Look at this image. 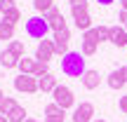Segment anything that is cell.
Here are the masks:
<instances>
[{"label":"cell","instance_id":"10","mask_svg":"<svg viewBox=\"0 0 127 122\" xmlns=\"http://www.w3.org/2000/svg\"><path fill=\"white\" fill-rule=\"evenodd\" d=\"M108 33H111V28H108V26H92L90 31L82 33V38H87V40H94L96 45H99V42L108 40Z\"/></svg>","mask_w":127,"mask_h":122},{"label":"cell","instance_id":"19","mask_svg":"<svg viewBox=\"0 0 127 122\" xmlns=\"http://www.w3.org/2000/svg\"><path fill=\"white\" fill-rule=\"evenodd\" d=\"M2 21H7V24H12V26H17V21H21V9L14 7V9H9V12H5V14H2Z\"/></svg>","mask_w":127,"mask_h":122},{"label":"cell","instance_id":"35","mask_svg":"<svg viewBox=\"0 0 127 122\" xmlns=\"http://www.w3.org/2000/svg\"><path fill=\"white\" fill-rule=\"evenodd\" d=\"M68 2H71V5H73V2H78V0H68Z\"/></svg>","mask_w":127,"mask_h":122},{"label":"cell","instance_id":"3","mask_svg":"<svg viewBox=\"0 0 127 122\" xmlns=\"http://www.w3.org/2000/svg\"><path fill=\"white\" fill-rule=\"evenodd\" d=\"M52 99H54V103L61 110H68V108L75 106V96H73L71 87H66V85H57V89L52 92Z\"/></svg>","mask_w":127,"mask_h":122},{"label":"cell","instance_id":"8","mask_svg":"<svg viewBox=\"0 0 127 122\" xmlns=\"http://www.w3.org/2000/svg\"><path fill=\"white\" fill-rule=\"evenodd\" d=\"M106 82H108L111 89H123L127 85V66H120V68H115V71H111V75L106 77Z\"/></svg>","mask_w":127,"mask_h":122},{"label":"cell","instance_id":"1","mask_svg":"<svg viewBox=\"0 0 127 122\" xmlns=\"http://www.w3.org/2000/svg\"><path fill=\"white\" fill-rule=\"evenodd\" d=\"M61 73H66L68 77H82L87 73L85 68V56L82 52H68L61 56Z\"/></svg>","mask_w":127,"mask_h":122},{"label":"cell","instance_id":"25","mask_svg":"<svg viewBox=\"0 0 127 122\" xmlns=\"http://www.w3.org/2000/svg\"><path fill=\"white\" fill-rule=\"evenodd\" d=\"M50 28H52V31H61V28H66V19H64V14H61V17L59 19H54V21H50Z\"/></svg>","mask_w":127,"mask_h":122},{"label":"cell","instance_id":"33","mask_svg":"<svg viewBox=\"0 0 127 122\" xmlns=\"http://www.w3.org/2000/svg\"><path fill=\"white\" fill-rule=\"evenodd\" d=\"M2 99H5V94H2V89H0V103H2Z\"/></svg>","mask_w":127,"mask_h":122},{"label":"cell","instance_id":"18","mask_svg":"<svg viewBox=\"0 0 127 122\" xmlns=\"http://www.w3.org/2000/svg\"><path fill=\"white\" fill-rule=\"evenodd\" d=\"M14 108H17V101H14L12 96H5L2 103H0V115H5V118H7V115L12 113Z\"/></svg>","mask_w":127,"mask_h":122},{"label":"cell","instance_id":"9","mask_svg":"<svg viewBox=\"0 0 127 122\" xmlns=\"http://www.w3.org/2000/svg\"><path fill=\"white\" fill-rule=\"evenodd\" d=\"M73 122H94V106L90 101H82L73 113Z\"/></svg>","mask_w":127,"mask_h":122},{"label":"cell","instance_id":"14","mask_svg":"<svg viewBox=\"0 0 127 122\" xmlns=\"http://www.w3.org/2000/svg\"><path fill=\"white\" fill-rule=\"evenodd\" d=\"M80 80H82V87L85 89H96L99 82H101V75H99V71H87Z\"/></svg>","mask_w":127,"mask_h":122},{"label":"cell","instance_id":"6","mask_svg":"<svg viewBox=\"0 0 127 122\" xmlns=\"http://www.w3.org/2000/svg\"><path fill=\"white\" fill-rule=\"evenodd\" d=\"M71 14H73V21H75V28L78 31H90L92 28V17L87 9H78V7H71Z\"/></svg>","mask_w":127,"mask_h":122},{"label":"cell","instance_id":"7","mask_svg":"<svg viewBox=\"0 0 127 122\" xmlns=\"http://www.w3.org/2000/svg\"><path fill=\"white\" fill-rule=\"evenodd\" d=\"M52 40H54V49H57V54H68V40H71V28H61V31H57L54 33V38H52Z\"/></svg>","mask_w":127,"mask_h":122},{"label":"cell","instance_id":"30","mask_svg":"<svg viewBox=\"0 0 127 122\" xmlns=\"http://www.w3.org/2000/svg\"><path fill=\"white\" fill-rule=\"evenodd\" d=\"M99 5H111V2H115V0H96Z\"/></svg>","mask_w":127,"mask_h":122},{"label":"cell","instance_id":"27","mask_svg":"<svg viewBox=\"0 0 127 122\" xmlns=\"http://www.w3.org/2000/svg\"><path fill=\"white\" fill-rule=\"evenodd\" d=\"M71 7H78V9H87V7H90V2H87V0H78V2H73Z\"/></svg>","mask_w":127,"mask_h":122},{"label":"cell","instance_id":"4","mask_svg":"<svg viewBox=\"0 0 127 122\" xmlns=\"http://www.w3.org/2000/svg\"><path fill=\"white\" fill-rule=\"evenodd\" d=\"M14 89L17 92H24V94H35L38 89V77L35 75H21L19 73L17 77H14Z\"/></svg>","mask_w":127,"mask_h":122},{"label":"cell","instance_id":"28","mask_svg":"<svg viewBox=\"0 0 127 122\" xmlns=\"http://www.w3.org/2000/svg\"><path fill=\"white\" fill-rule=\"evenodd\" d=\"M120 24L127 28V9H120Z\"/></svg>","mask_w":127,"mask_h":122},{"label":"cell","instance_id":"26","mask_svg":"<svg viewBox=\"0 0 127 122\" xmlns=\"http://www.w3.org/2000/svg\"><path fill=\"white\" fill-rule=\"evenodd\" d=\"M17 5H14V0H0V14L9 12V9H14Z\"/></svg>","mask_w":127,"mask_h":122},{"label":"cell","instance_id":"17","mask_svg":"<svg viewBox=\"0 0 127 122\" xmlns=\"http://www.w3.org/2000/svg\"><path fill=\"white\" fill-rule=\"evenodd\" d=\"M7 120H9V122H26V120H28V113L21 108V106H17V108L7 115Z\"/></svg>","mask_w":127,"mask_h":122},{"label":"cell","instance_id":"13","mask_svg":"<svg viewBox=\"0 0 127 122\" xmlns=\"http://www.w3.org/2000/svg\"><path fill=\"white\" fill-rule=\"evenodd\" d=\"M38 66H40V61L38 59H31V56H24L21 61H19V71H21V75H35Z\"/></svg>","mask_w":127,"mask_h":122},{"label":"cell","instance_id":"15","mask_svg":"<svg viewBox=\"0 0 127 122\" xmlns=\"http://www.w3.org/2000/svg\"><path fill=\"white\" fill-rule=\"evenodd\" d=\"M38 89L40 92H54L57 89V77L52 73H45L42 77H38Z\"/></svg>","mask_w":127,"mask_h":122},{"label":"cell","instance_id":"22","mask_svg":"<svg viewBox=\"0 0 127 122\" xmlns=\"http://www.w3.org/2000/svg\"><path fill=\"white\" fill-rule=\"evenodd\" d=\"M96 52V42L94 40H87V38H82V56H92Z\"/></svg>","mask_w":127,"mask_h":122},{"label":"cell","instance_id":"31","mask_svg":"<svg viewBox=\"0 0 127 122\" xmlns=\"http://www.w3.org/2000/svg\"><path fill=\"white\" fill-rule=\"evenodd\" d=\"M120 5H123V9H127V0H120Z\"/></svg>","mask_w":127,"mask_h":122},{"label":"cell","instance_id":"12","mask_svg":"<svg viewBox=\"0 0 127 122\" xmlns=\"http://www.w3.org/2000/svg\"><path fill=\"white\" fill-rule=\"evenodd\" d=\"M66 110H61L59 106L52 101V103L45 106V122H66Z\"/></svg>","mask_w":127,"mask_h":122},{"label":"cell","instance_id":"21","mask_svg":"<svg viewBox=\"0 0 127 122\" xmlns=\"http://www.w3.org/2000/svg\"><path fill=\"white\" fill-rule=\"evenodd\" d=\"M7 49L12 52L14 56H19V59H24V56H26V49H24V42H21V40H12Z\"/></svg>","mask_w":127,"mask_h":122},{"label":"cell","instance_id":"24","mask_svg":"<svg viewBox=\"0 0 127 122\" xmlns=\"http://www.w3.org/2000/svg\"><path fill=\"white\" fill-rule=\"evenodd\" d=\"M42 17H45V19H47V24H50V21H54V19H59V17H61V9L54 5V7H52V9H47Z\"/></svg>","mask_w":127,"mask_h":122},{"label":"cell","instance_id":"37","mask_svg":"<svg viewBox=\"0 0 127 122\" xmlns=\"http://www.w3.org/2000/svg\"><path fill=\"white\" fill-rule=\"evenodd\" d=\"M35 122H38V120H35Z\"/></svg>","mask_w":127,"mask_h":122},{"label":"cell","instance_id":"23","mask_svg":"<svg viewBox=\"0 0 127 122\" xmlns=\"http://www.w3.org/2000/svg\"><path fill=\"white\" fill-rule=\"evenodd\" d=\"M33 7H35L38 12H42V14H45L47 9H52V7H54V0H33Z\"/></svg>","mask_w":127,"mask_h":122},{"label":"cell","instance_id":"29","mask_svg":"<svg viewBox=\"0 0 127 122\" xmlns=\"http://www.w3.org/2000/svg\"><path fill=\"white\" fill-rule=\"evenodd\" d=\"M120 110H123V113H127V94L120 99Z\"/></svg>","mask_w":127,"mask_h":122},{"label":"cell","instance_id":"20","mask_svg":"<svg viewBox=\"0 0 127 122\" xmlns=\"http://www.w3.org/2000/svg\"><path fill=\"white\" fill-rule=\"evenodd\" d=\"M14 38V26L7 21H0V40H12Z\"/></svg>","mask_w":127,"mask_h":122},{"label":"cell","instance_id":"36","mask_svg":"<svg viewBox=\"0 0 127 122\" xmlns=\"http://www.w3.org/2000/svg\"><path fill=\"white\" fill-rule=\"evenodd\" d=\"M26 122H35V120H31V118H28V120H26Z\"/></svg>","mask_w":127,"mask_h":122},{"label":"cell","instance_id":"11","mask_svg":"<svg viewBox=\"0 0 127 122\" xmlns=\"http://www.w3.org/2000/svg\"><path fill=\"white\" fill-rule=\"evenodd\" d=\"M108 42H113L115 47H127V28L125 26H111Z\"/></svg>","mask_w":127,"mask_h":122},{"label":"cell","instance_id":"2","mask_svg":"<svg viewBox=\"0 0 127 122\" xmlns=\"http://www.w3.org/2000/svg\"><path fill=\"white\" fill-rule=\"evenodd\" d=\"M50 24H47L45 17H31L26 21V35L28 38H35V40H45V35L50 33Z\"/></svg>","mask_w":127,"mask_h":122},{"label":"cell","instance_id":"5","mask_svg":"<svg viewBox=\"0 0 127 122\" xmlns=\"http://www.w3.org/2000/svg\"><path fill=\"white\" fill-rule=\"evenodd\" d=\"M57 54V49H54V40H40L38 42V49H35V59L40 61V63H47L52 59V56Z\"/></svg>","mask_w":127,"mask_h":122},{"label":"cell","instance_id":"34","mask_svg":"<svg viewBox=\"0 0 127 122\" xmlns=\"http://www.w3.org/2000/svg\"><path fill=\"white\" fill-rule=\"evenodd\" d=\"M94 122H106V120H101V118H99V120H94Z\"/></svg>","mask_w":127,"mask_h":122},{"label":"cell","instance_id":"32","mask_svg":"<svg viewBox=\"0 0 127 122\" xmlns=\"http://www.w3.org/2000/svg\"><path fill=\"white\" fill-rule=\"evenodd\" d=\"M0 122H9L7 118H5V115H0Z\"/></svg>","mask_w":127,"mask_h":122},{"label":"cell","instance_id":"16","mask_svg":"<svg viewBox=\"0 0 127 122\" xmlns=\"http://www.w3.org/2000/svg\"><path fill=\"white\" fill-rule=\"evenodd\" d=\"M19 61H21V59H19V56H14L9 49H5L2 54H0V66H2V68H17Z\"/></svg>","mask_w":127,"mask_h":122}]
</instances>
